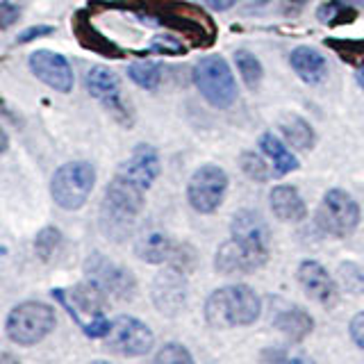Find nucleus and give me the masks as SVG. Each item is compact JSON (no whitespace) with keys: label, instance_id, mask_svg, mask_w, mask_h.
Returning <instances> with one entry per match:
<instances>
[{"label":"nucleus","instance_id":"43","mask_svg":"<svg viewBox=\"0 0 364 364\" xmlns=\"http://www.w3.org/2000/svg\"><path fill=\"white\" fill-rule=\"evenodd\" d=\"M355 5H360V7H364V0H353Z\"/></svg>","mask_w":364,"mask_h":364},{"label":"nucleus","instance_id":"2","mask_svg":"<svg viewBox=\"0 0 364 364\" xmlns=\"http://www.w3.org/2000/svg\"><path fill=\"white\" fill-rule=\"evenodd\" d=\"M55 299L60 301L68 314L75 318V323L82 328V333L91 339H105L112 321L105 316L107 296L91 280L75 284L71 291L55 289Z\"/></svg>","mask_w":364,"mask_h":364},{"label":"nucleus","instance_id":"20","mask_svg":"<svg viewBox=\"0 0 364 364\" xmlns=\"http://www.w3.org/2000/svg\"><path fill=\"white\" fill-rule=\"evenodd\" d=\"M271 212L284 223H299L307 216V205L301 198V193L291 185H278L269 193Z\"/></svg>","mask_w":364,"mask_h":364},{"label":"nucleus","instance_id":"14","mask_svg":"<svg viewBox=\"0 0 364 364\" xmlns=\"http://www.w3.org/2000/svg\"><path fill=\"white\" fill-rule=\"evenodd\" d=\"M296 278H299V284L307 294V299H312L314 303L323 305V307H333L337 303V299H339L337 284L323 264H318L314 259H305L299 264Z\"/></svg>","mask_w":364,"mask_h":364},{"label":"nucleus","instance_id":"12","mask_svg":"<svg viewBox=\"0 0 364 364\" xmlns=\"http://www.w3.org/2000/svg\"><path fill=\"white\" fill-rule=\"evenodd\" d=\"M85 85L89 94L100 100L121 123H130V112L123 102V89L117 73L107 66H91L85 75Z\"/></svg>","mask_w":364,"mask_h":364},{"label":"nucleus","instance_id":"4","mask_svg":"<svg viewBox=\"0 0 364 364\" xmlns=\"http://www.w3.org/2000/svg\"><path fill=\"white\" fill-rule=\"evenodd\" d=\"M193 82L203 98L216 109L232 107L239 98V89L230 66L221 55H205L193 66Z\"/></svg>","mask_w":364,"mask_h":364},{"label":"nucleus","instance_id":"3","mask_svg":"<svg viewBox=\"0 0 364 364\" xmlns=\"http://www.w3.org/2000/svg\"><path fill=\"white\" fill-rule=\"evenodd\" d=\"M57 323L55 307L41 301H23L7 314V337L18 346H34L48 337Z\"/></svg>","mask_w":364,"mask_h":364},{"label":"nucleus","instance_id":"5","mask_svg":"<svg viewBox=\"0 0 364 364\" xmlns=\"http://www.w3.org/2000/svg\"><path fill=\"white\" fill-rule=\"evenodd\" d=\"M96 185V168L94 164L77 159L66 162L55 171L50 180V196L55 205H60L66 212H75L89 200Z\"/></svg>","mask_w":364,"mask_h":364},{"label":"nucleus","instance_id":"38","mask_svg":"<svg viewBox=\"0 0 364 364\" xmlns=\"http://www.w3.org/2000/svg\"><path fill=\"white\" fill-rule=\"evenodd\" d=\"M7 148H9V136L3 128H0V155H3Z\"/></svg>","mask_w":364,"mask_h":364},{"label":"nucleus","instance_id":"39","mask_svg":"<svg viewBox=\"0 0 364 364\" xmlns=\"http://www.w3.org/2000/svg\"><path fill=\"white\" fill-rule=\"evenodd\" d=\"M358 82L362 85V89H364V66H360V73H358Z\"/></svg>","mask_w":364,"mask_h":364},{"label":"nucleus","instance_id":"17","mask_svg":"<svg viewBox=\"0 0 364 364\" xmlns=\"http://www.w3.org/2000/svg\"><path fill=\"white\" fill-rule=\"evenodd\" d=\"M230 237L239 239V242H244V244L264 248V250H269V244H271L269 225L264 219H262V214L255 210L235 212L232 223H230Z\"/></svg>","mask_w":364,"mask_h":364},{"label":"nucleus","instance_id":"40","mask_svg":"<svg viewBox=\"0 0 364 364\" xmlns=\"http://www.w3.org/2000/svg\"><path fill=\"white\" fill-rule=\"evenodd\" d=\"M0 362H16L14 355H0Z\"/></svg>","mask_w":364,"mask_h":364},{"label":"nucleus","instance_id":"22","mask_svg":"<svg viewBox=\"0 0 364 364\" xmlns=\"http://www.w3.org/2000/svg\"><path fill=\"white\" fill-rule=\"evenodd\" d=\"M273 326L289 341L299 344V341H303L314 330V318L303 307H287V310H280L273 316Z\"/></svg>","mask_w":364,"mask_h":364},{"label":"nucleus","instance_id":"34","mask_svg":"<svg viewBox=\"0 0 364 364\" xmlns=\"http://www.w3.org/2000/svg\"><path fill=\"white\" fill-rule=\"evenodd\" d=\"M21 18V5L16 0H0V30H9Z\"/></svg>","mask_w":364,"mask_h":364},{"label":"nucleus","instance_id":"8","mask_svg":"<svg viewBox=\"0 0 364 364\" xmlns=\"http://www.w3.org/2000/svg\"><path fill=\"white\" fill-rule=\"evenodd\" d=\"M85 273L87 280H91L105 291L107 299H119V301H130L136 291V280L132 273L117 264V262L107 259L102 253H91L85 262Z\"/></svg>","mask_w":364,"mask_h":364},{"label":"nucleus","instance_id":"32","mask_svg":"<svg viewBox=\"0 0 364 364\" xmlns=\"http://www.w3.org/2000/svg\"><path fill=\"white\" fill-rule=\"evenodd\" d=\"M239 166H242L244 173L255 182H267L271 178V171L267 168L264 159L255 153H244L242 157H239Z\"/></svg>","mask_w":364,"mask_h":364},{"label":"nucleus","instance_id":"13","mask_svg":"<svg viewBox=\"0 0 364 364\" xmlns=\"http://www.w3.org/2000/svg\"><path fill=\"white\" fill-rule=\"evenodd\" d=\"M30 71L37 75L43 85L50 89L60 91V94H68L73 89V68L66 62V57L53 50H34L30 53Z\"/></svg>","mask_w":364,"mask_h":364},{"label":"nucleus","instance_id":"37","mask_svg":"<svg viewBox=\"0 0 364 364\" xmlns=\"http://www.w3.org/2000/svg\"><path fill=\"white\" fill-rule=\"evenodd\" d=\"M203 3L212 9H216V11H228L237 5V0H203Z\"/></svg>","mask_w":364,"mask_h":364},{"label":"nucleus","instance_id":"29","mask_svg":"<svg viewBox=\"0 0 364 364\" xmlns=\"http://www.w3.org/2000/svg\"><path fill=\"white\" fill-rule=\"evenodd\" d=\"M60 246H62V232L57 230V228H53V225L39 230L37 239H34V250H37V255H39L41 262L53 259V255L60 250Z\"/></svg>","mask_w":364,"mask_h":364},{"label":"nucleus","instance_id":"16","mask_svg":"<svg viewBox=\"0 0 364 364\" xmlns=\"http://www.w3.org/2000/svg\"><path fill=\"white\" fill-rule=\"evenodd\" d=\"M159 171H162V164H159L157 151L148 144H139L132 151V155L121 164V168L117 171V173L130 178L132 182H136V185L148 191L153 182L157 180Z\"/></svg>","mask_w":364,"mask_h":364},{"label":"nucleus","instance_id":"15","mask_svg":"<svg viewBox=\"0 0 364 364\" xmlns=\"http://www.w3.org/2000/svg\"><path fill=\"white\" fill-rule=\"evenodd\" d=\"M153 303L162 314H178L187 303V278L176 267L162 271L153 282Z\"/></svg>","mask_w":364,"mask_h":364},{"label":"nucleus","instance_id":"27","mask_svg":"<svg viewBox=\"0 0 364 364\" xmlns=\"http://www.w3.org/2000/svg\"><path fill=\"white\" fill-rule=\"evenodd\" d=\"M235 64L242 73V80L248 89H257L262 82V64L257 62V57L248 50H237L235 53Z\"/></svg>","mask_w":364,"mask_h":364},{"label":"nucleus","instance_id":"31","mask_svg":"<svg viewBox=\"0 0 364 364\" xmlns=\"http://www.w3.org/2000/svg\"><path fill=\"white\" fill-rule=\"evenodd\" d=\"M155 362L157 364H191L193 355L182 344H178V341H171V344H164L155 353Z\"/></svg>","mask_w":364,"mask_h":364},{"label":"nucleus","instance_id":"28","mask_svg":"<svg viewBox=\"0 0 364 364\" xmlns=\"http://www.w3.org/2000/svg\"><path fill=\"white\" fill-rule=\"evenodd\" d=\"M326 46H330L341 60L353 66H364V39L350 41V39H328Z\"/></svg>","mask_w":364,"mask_h":364},{"label":"nucleus","instance_id":"36","mask_svg":"<svg viewBox=\"0 0 364 364\" xmlns=\"http://www.w3.org/2000/svg\"><path fill=\"white\" fill-rule=\"evenodd\" d=\"M55 28L53 26H34V28H28V30H23L18 34V39L16 43H30L34 39H41V37H48V34H53Z\"/></svg>","mask_w":364,"mask_h":364},{"label":"nucleus","instance_id":"42","mask_svg":"<svg viewBox=\"0 0 364 364\" xmlns=\"http://www.w3.org/2000/svg\"><path fill=\"white\" fill-rule=\"evenodd\" d=\"M250 3H253V5H267L269 0H250Z\"/></svg>","mask_w":364,"mask_h":364},{"label":"nucleus","instance_id":"1","mask_svg":"<svg viewBox=\"0 0 364 364\" xmlns=\"http://www.w3.org/2000/svg\"><path fill=\"white\" fill-rule=\"evenodd\" d=\"M262 312V301L248 284H230L214 289L205 301V321L212 328H244L255 323Z\"/></svg>","mask_w":364,"mask_h":364},{"label":"nucleus","instance_id":"41","mask_svg":"<svg viewBox=\"0 0 364 364\" xmlns=\"http://www.w3.org/2000/svg\"><path fill=\"white\" fill-rule=\"evenodd\" d=\"M289 3H291V5H307L310 0H289Z\"/></svg>","mask_w":364,"mask_h":364},{"label":"nucleus","instance_id":"26","mask_svg":"<svg viewBox=\"0 0 364 364\" xmlns=\"http://www.w3.org/2000/svg\"><path fill=\"white\" fill-rule=\"evenodd\" d=\"M128 75L136 87H141L146 91H155L164 77V66L159 62H148V60L134 62L128 66Z\"/></svg>","mask_w":364,"mask_h":364},{"label":"nucleus","instance_id":"7","mask_svg":"<svg viewBox=\"0 0 364 364\" xmlns=\"http://www.w3.org/2000/svg\"><path fill=\"white\" fill-rule=\"evenodd\" d=\"M228 191V173L216 164H203L193 171L187 185V200L200 214H214Z\"/></svg>","mask_w":364,"mask_h":364},{"label":"nucleus","instance_id":"10","mask_svg":"<svg viewBox=\"0 0 364 364\" xmlns=\"http://www.w3.org/2000/svg\"><path fill=\"white\" fill-rule=\"evenodd\" d=\"M269 259V250L239 242L230 237L219 246L214 255V269L223 276H239V273H253L264 267Z\"/></svg>","mask_w":364,"mask_h":364},{"label":"nucleus","instance_id":"23","mask_svg":"<svg viewBox=\"0 0 364 364\" xmlns=\"http://www.w3.org/2000/svg\"><path fill=\"white\" fill-rule=\"evenodd\" d=\"M259 148H262V153H264L271 159V162H273L278 176L291 173V171L299 168V162H296V157L287 151V146H282V141H278L276 134H271V132L262 134L259 136Z\"/></svg>","mask_w":364,"mask_h":364},{"label":"nucleus","instance_id":"9","mask_svg":"<svg viewBox=\"0 0 364 364\" xmlns=\"http://www.w3.org/2000/svg\"><path fill=\"white\" fill-rule=\"evenodd\" d=\"M153 330L134 316H117L105 337V348L123 358H139L153 348Z\"/></svg>","mask_w":364,"mask_h":364},{"label":"nucleus","instance_id":"19","mask_svg":"<svg viewBox=\"0 0 364 364\" xmlns=\"http://www.w3.org/2000/svg\"><path fill=\"white\" fill-rule=\"evenodd\" d=\"M178 246L173 239L164 232H146L136 239L134 253L141 262L148 264H171L178 253Z\"/></svg>","mask_w":364,"mask_h":364},{"label":"nucleus","instance_id":"24","mask_svg":"<svg viewBox=\"0 0 364 364\" xmlns=\"http://www.w3.org/2000/svg\"><path fill=\"white\" fill-rule=\"evenodd\" d=\"M280 132L284 134V139H287L294 148H299V151H310V148L314 146L312 125L307 123L303 117H299V114H289V117H284L280 121Z\"/></svg>","mask_w":364,"mask_h":364},{"label":"nucleus","instance_id":"18","mask_svg":"<svg viewBox=\"0 0 364 364\" xmlns=\"http://www.w3.org/2000/svg\"><path fill=\"white\" fill-rule=\"evenodd\" d=\"M73 32H75L77 41L82 43L87 50L102 55V57H117V60L123 57V50L119 48V46L114 41H109L105 34L94 28V23H91L87 11H77V14L73 16Z\"/></svg>","mask_w":364,"mask_h":364},{"label":"nucleus","instance_id":"30","mask_svg":"<svg viewBox=\"0 0 364 364\" xmlns=\"http://www.w3.org/2000/svg\"><path fill=\"white\" fill-rule=\"evenodd\" d=\"M337 273H339V284L346 291H350V294H362L364 291V273H362V269L358 264H353V262H344Z\"/></svg>","mask_w":364,"mask_h":364},{"label":"nucleus","instance_id":"21","mask_svg":"<svg viewBox=\"0 0 364 364\" xmlns=\"http://www.w3.org/2000/svg\"><path fill=\"white\" fill-rule=\"evenodd\" d=\"M289 64L296 71L305 85H321L326 80V73H328V64H326V57L310 48V46H299V48H294L291 55H289Z\"/></svg>","mask_w":364,"mask_h":364},{"label":"nucleus","instance_id":"6","mask_svg":"<svg viewBox=\"0 0 364 364\" xmlns=\"http://www.w3.org/2000/svg\"><path fill=\"white\" fill-rule=\"evenodd\" d=\"M360 205L344 189H328L316 210V225L330 237H350L360 225Z\"/></svg>","mask_w":364,"mask_h":364},{"label":"nucleus","instance_id":"11","mask_svg":"<svg viewBox=\"0 0 364 364\" xmlns=\"http://www.w3.org/2000/svg\"><path fill=\"white\" fill-rule=\"evenodd\" d=\"M146 189L139 187L130 178L117 173L105 189V210L112 221H132L144 210Z\"/></svg>","mask_w":364,"mask_h":364},{"label":"nucleus","instance_id":"25","mask_svg":"<svg viewBox=\"0 0 364 364\" xmlns=\"http://www.w3.org/2000/svg\"><path fill=\"white\" fill-rule=\"evenodd\" d=\"M316 16L323 26L337 28V26H348V23L355 21L358 11L350 3H346V0H328V3L318 7Z\"/></svg>","mask_w":364,"mask_h":364},{"label":"nucleus","instance_id":"35","mask_svg":"<svg viewBox=\"0 0 364 364\" xmlns=\"http://www.w3.org/2000/svg\"><path fill=\"white\" fill-rule=\"evenodd\" d=\"M348 333H350V339H353V344H355L358 348L364 350V310L358 312L355 316L350 318V323H348Z\"/></svg>","mask_w":364,"mask_h":364},{"label":"nucleus","instance_id":"33","mask_svg":"<svg viewBox=\"0 0 364 364\" xmlns=\"http://www.w3.org/2000/svg\"><path fill=\"white\" fill-rule=\"evenodd\" d=\"M151 53H159V55H182L187 50V46L178 41V37H168V34H157L153 37L151 46H148Z\"/></svg>","mask_w":364,"mask_h":364}]
</instances>
